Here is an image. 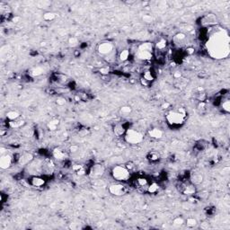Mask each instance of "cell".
Returning a JSON list of instances; mask_svg holds the SVG:
<instances>
[{
    "label": "cell",
    "instance_id": "6da1fadb",
    "mask_svg": "<svg viewBox=\"0 0 230 230\" xmlns=\"http://www.w3.org/2000/svg\"><path fill=\"white\" fill-rule=\"evenodd\" d=\"M208 51L214 59H225L229 54V38L224 29H212L208 32Z\"/></svg>",
    "mask_w": 230,
    "mask_h": 230
},
{
    "label": "cell",
    "instance_id": "7a4b0ae2",
    "mask_svg": "<svg viewBox=\"0 0 230 230\" xmlns=\"http://www.w3.org/2000/svg\"><path fill=\"white\" fill-rule=\"evenodd\" d=\"M186 116L181 114L179 112H177L176 110L174 111H170L167 114H166V121L167 123L174 128H177L182 126L185 121Z\"/></svg>",
    "mask_w": 230,
    "mask_h": 230
},
{
    "label": "cell",
    "instance_id": "3957f363",
    "mask_svg": "<svg viewBox=\"0 0 230 230\" xmlns=\"http://www.w3.org/2000/svg\"><path fill=\"white\" fill-rule=\"evenodd\" d=\"M125 141L130 145H138L144 139V134L134 129H128L125 135Z\"/></svg>",
    "mask_w": 230,
    "mask_h": 230
},
{
    "label": "cell",
    "instance_id": "277c9868",
    "mask_svg": "<svg viewBox=\"0 0 230 230\" xmlns=\"http://www.w3.org/2000/svg\"><path fill=\"white\" fill-rule=\"evenodd\" d=\"M112 175L116 181L125 182L130 177V173L125 165H116L112 170Z\"/></svg>",
    "mask_w": 230,
    "mask_h": 230
},
{
    "label": "cell",
    "instance_id": "5b68a950",
    "mask_svg": "<svg viewBox=\"0 0 230 230\" xmlns=\"http://www.w3.org/2000/svg\"><path fill=\"white\" fill-rule=\"evenodd\" d=\"M113 44L110 42H103L97 47V51L102 56H109L113 51Z\"/></svg>",
    "mask_w": 230,
    "mask_h": 230
},
{
    "label": "cell",
    "instance_id": "8992f818",
    "mask_svg": "<svg viewBox=\"0 0 230 230\" xmlns=\"http://www.w3.org/2000/svg\"><path fill=\"white\" fill-rule=\"evenodd\" d=\"M109 191L114 196H122L127 192V187L121 184H113L110 185Z\"/></svg>",
    "mask_w": 230,
    "mask_h": 230
},
{
    "label": "cell",
    "instance_id": "52a82bcc",
    "mask_svg": "<svg viewBox=\"0 0 230 230\" xmlns=\"http://www.w3.org/2000/svg\"><path fill=\"white\" fill-rule=\"evenodd\" d=\"M218 23V18L213 14H207L201 19V24L203 27H211Z\"/></svg>",
    "mask_w": 230,
    "mask_h": 230
},
{
    "label": "cell",
    "instance_id": "ba28073f",
    "mask_svg": "<svg viewBox=\"0 0 230 230\" xmlns=\"http://www.w3.org/2000/svg\"><path fill=\"white\" fill-rule=\"evenodd\" d=\"M104 172H105V169L102 164H94L91 167L89 174L92 178H99L103 175Z\"/></svg>",
    "mask_w": 230,
    "mask_h": 230
},
{
    "label": "cell",
    "instance_id": "9c48e42d",
    "mask_svg": "<svg viewBox=\"0 0 230 230\" xmlns=\"http://www.w3.org/2000/svg\"><path fill=\"white\" fill-rule=\"evenodd\" d=\"M14 161V158L10 155H2L0 158V167L2 169H8L11 167Z\"/></svg>",
    "mask_w": 230,
    "mask_h": 230
},
{
    "label": "cell",
    "instance_id": "30bf717a",
    "mask_svg": "<svg viewBox=\"0 0 230 230\" xmlns=\"http://www.w3.org/2000/svg\"><path fill=\"white\" fill-rule=\"evenodd\" d=\"M181 191L185 194V195H193L196 192V188L195 185L192 184L191 183H184V184H181Z\"/></svg>",
    "mask_w": 230,
    "mask_h": 230
},
{
    "label": "cell",
    "instance_id": "8fae6325",
    "mask_svg": "<svg viewBox=\"0 0 230 230\" xmlns=\"http://www.w3.org/2000/svg\"><path fill=\"white\" fill-rule=\"evenodd\" d=\"M190 181H191V184H194V185L201 184L202 183V181H203V175L200 172L193 171L190 174Z\"/></svg>",
    "mask_w": 230,
    "mask_h": 230
},
{
    "label": "cell",
    "instance_id": "7c38bea8",
    "mask_svg": "<svg viewBox=\"0 0 230 230\" xmlns=\"http://www.w3.org/2000/svg\"><path fill=\"white\" fill-rule=\"evenodd\" d=\"M52 156L55 159L59 160V161H63V160H66L67 157H68V155L67 153L62 150L61 148H59V147H56L53 149L52 151Z\"/></svg>",
    "mask_w": 230,
    "mask_h": 230
},
{
    "label": "cell",
    "instance_id": "4fadbf2b",
    "mask_svg": "<svg viewBox=\"0 0 230 230\" xmlns=\"http://www.w3.org/2000/svg\"><path fill=\"white\" fill-rule=\"evenodd\" d=\"M32 160H33V156H32V154L25 152V153H23V154L19 156V158H18L17 163H18L20 165H24V164H29L30 162H32Z\"/></svg>",
    "mask_w": 230,
    "mask_h": 230
},
{
    "label": "cell",
    "instance_id": "5bb4252c",
    "mask_svg": "<svg viewBox=\"0 0 230 230\" xmlns=\"http://www.w3.org/2000/svg\"><path fill=\"white\" fill-rule=\"evenodd\" d=\"M54 171V164L50 160H45L42 164V172L45 174H51Z\"/></svg>",
    "mask_w": 230,
    "mask_h": 230
},
{
    "label": "cell",
    "instance_id": "9a60e30c",
    "mask_svg": "<svg viewBox=\"0 0 230 230\" xmlns=\"http://www.w3.org/2000/svg\"><path fill=\"white\" fill-rule=\"evenodd\" d=\"M127 127L124 125V124H121V123H119V124H116L114 127H113V133L116 137H122L125 135L126 131H127Z\"/></svg>",
    "mask_w": 230,
    "mask_h": 230
},
{
    "label": "cell",
    "instance_id": "2e32d148",
    "mask_svg": "<svg viewBox=\"0 0 230 230\" xmlns=\"http://www.w3.org/2000/svg\"><path fill=\"white\" fill-rule=\"evenodd\" d=\"M29 183L33 187H42L45 185L46 181L44 180V178H42L41 176H32L30 178Z\"/></svg>",
    "mask_w": 230,
    "mask_h": 230
},
{
    "label": "cell",
    "instance_id": "e0dca14e",
    "mask_svg": "<svg viewBox=\"0 0 230 230\" xmlns=\"http://www.w3.org/2000/svg\"><path fill=\"white\" fill-rule=\"evenodd\" d=\"M135 186L138 189H147L148 186V181L146 177L144 176H139L135 180Z\"/></svg>",
    "mask_w": 230,
    "mask_h": 230
},
{
    "label": "cell",
    "instance_id": "ac0fdd59",
    "mask_svg": "<svg viewBox=\"0 0 230 230\" xmlns=\"http://www.w3.org/2000/svg\"><path fill=\"white\" fill-rule=\"evenodd\" d=\"M148 135H149L150 138H153V139H160L164 135V132L160 129L153 128V129H150L148 130Z\"/></svg>",
    "mask_w": 230,
    "mask_h": 230
},
{
    "label": "cell",
    "instance_id": "d6986e66",
    "mask_svg": "<svg viewBox=\"0 0 230 230\" xmlns=\"http://www.w3.org/2000/svg\"><path fill=\"white\" fill-rule=\"evenodd\" d=\"M24 124H25V120L21 118L12 120V121H8V127L10 129H19V128L23 127Z\"/></svg>",
    "mask_w": 230,
    "mask_h": 230
},
{
    "label": "cell",
    "instance_id": "ffe728a7",
    "mask_svg": "<svg viewBox=\"0 0 230 230\" xmlns=\"http://www.w3.org/2000/svg\"><path fill=\"white\" fill-rule=\"evenodd\" d=\"M153 57L152 52H147V51H140L138 50L137 52V58L141 60H149Z\"/></svg>",
    "mask_w": 230,
    "mask_h": 230
},
{
    "label": "cell",
    "instance_id": "44dd1931",
    "mask_svg": "<svg viewBox=\"0 0 230 230\" xmlns=\"http://www.w3.org/2000/svg\"><path fill=\"white\" fill-rule=\"evenodd\" d=\"M59 125V120H57V119H53V120H50L48 123H47V128L50 131H54L58 129Z\"/></svg>",
    "mask_w": 230,
    "mask_h": 230
},
{
    "label": "cell",
    "instance_id": "7402d4cb",
    "mask_svg": "<svg viewBox=\"0 0 230 230\" xmlns=\"http://www.w3.org/2000/svg\"><path fill=\"white\" fill-rule=\"evenodd\" d=\"M153 44L151 42H143L141 43L138 48V50L140 51H147V52H152L153 51Z\"/></svg>",
    "mask_w": 230,
    "mask_h": 230
},
{
    "label": "cell",
    "instance_id": "603a6c76",
    "mask_svg": "<svg viewBox=\"0 0 230 230\" xmlns=\"http://www.w3.org/2000/svg\"><path fill=\"white\" fill-rule=\"evenodd\" d=\"M159 189H160V187L157 183H152L151 184H148L147 191L150 194H156L159 191Z\"/></svg>",
    "mask_w": 230,
    "mask_h": 230
},
{
    "label": "cell",
    "instance_id": "cb8c5ba5",
    "mask_svg": "<svg viewBox=\"0 0 230 230\" xmlns=\"http://www.w3.org/2000/svg\"><path fill=\"white\" fill-rule=\"evenodd\" d=\"M6 119L9 120V121H12V120H17L20 118V113L17 112V111H9L6 113Z\"/></svg>",
    "mask_w": 230,
    "mask_h": 230
},
{
    "label": "cell",
    "instance_id": "d4e9b609",
    "mask_svg": "<svg viewBox=\"0 0 230 230\" xmlns=\"http://www.w3.org/2000/svg\"><path fill=\"white\" fill-rule=\"evenodd\" d=\"M166 46H167V42L166 40L164 39H160L157 43H156V49L159 51V52H162V51H164V49H166Z\"/></svg>",
    "mask_w": 230,
    "mask_h": 230
},
{
    "label": "cell",
    "instance_id": "484cf974",
    "mask_svg": "<svg viewBox=\"0 0 230 230\" xmlns=\"http://www.w3.org/2000/svg\"><path fill=\"white\" fill-rule=\"evenodd\" d=\"M186 39V35L183 32H179L177 34H175L173 38V41L174 42V44H180L181 42H183Z\"/></svg>",
    "mask_w": 230,
    "mask_h": 230
},
{
    "label": "cell",
    "instance_id": "4316f807",
    "mask_svg": "<svg viewBox=\"0 0 230 230\" xmlns=\"http://www.w3.org/2000/svg\"><path fill=\"white\" fill-rule=\"evenodd\" d=\"M147 159L150 162H152V163H156V162L159 161V159H160V155H159L157 152H155V151L150 152V153H148V155H147Z\"/></svg>",
    "mask_w": 230,
    "mask_h": 230
},
{
    "label": "cell",
    "instance_id": "83f0119b",
    "mask_svg": "<svg viewBox=\"0 0 230 230\" xmlns=\"http://www.w3.org/2000/svg\"><path fill=\"white\" fill-rule=\"evenodd\" d=\"M130 50L129 49H123L120 52L119 54V59L120 61H126L129 59V57H130Z\"/></svg>",
    "mask_w": 230,
    "mask_h": 230
},
{
    "label": "cell",
    "instance_id": "f1b7e54d",
    "mask_svg": "<svg viewBox=\"0 0 230 230\" xmlns=\"http://www.w3.org/2000/svg\"><path fill=\"white\" fill-rule=\"evenodd\" d=\"M142 77H144L146 80H147L150 83H152L154 81V79H155V76H154V74H153V72L151 70L145 71L144 74H143V76H142Z\"/></svg>",
    "mask_w": 230,
    "mask_h": 230
},
{
    "label": "cell",
    "instance_id": "f546056e",
    "mask_svg": "<svg viewBox=\"0 0 230 230\" xmlns=\"http://www.w3.org/2000/svg\"><path fill=\"white\" fill-rule=\"evenodd\" d=\"M221 107L223 109V112L226 113H229L230 112V101L229 99H226L221 103Z\"/></svg>",
    "mask_w": 230,
    "mask_h": 230
},
{
    "label": "cell",
    "instance_id": "4dcf8cb0",
    "mask_svg": "<svg viewBox=\"0 0 230 230\" xmlns=\"http://www.w3.org/2000/svg\"><path fill=\"white\" fill-rule=\"evenodd\" d=\"M43 69L42 67H36L34 69H32L31 70V76H41L42 74H43Z\"/></svg>",
    "mask_w": 230,
    "mask_h": 230
},
{
    "label": "cell",
    "instance_id": "1f68e13d",
    "mask_svg": "<svg viewBox=\"0 0 230 230\" xmlns=\"http://www.w3.org/2000/svg\"><path fill=\"white\" fill-rule=\"evenodd\" d=\"M55 18H56V14L53 12H46L43 14V19L45 21L50 22V21H53Z\"/></svg>",
    "mask_w": 230,
    "mask_h": 230
},
{
    "label": "cell",
    "instance_id": "d6a6232c",
    "mask_svg": "<svg viewBox=\"0 0 230 230\" xmlns=\"http://www.w3.org/2000/svg\"><path fill=\"white\" fill-rule=\"evenodd\" d=\"M131 112H132V109H131V107L130 106H128V105H125V106H122V107H120V113L121 115H129L130 113H131Z\"/></svg>",
    "mask_w": 230,
    "mask_h": 230
},
{
    "label": "cell",
    "instance_id": "836d02e7",
    "mask_svg": "<svg viewBox=\"0 0 230 230\" xmlns=\"http://www.w3.org/2000/svg\"><path fill=\"white\" fill-rule=\"evenodd\" d=\"M185 224L188 228H194L197 225V220L194 218H189L186 219Z\"/></svg>",
    "mask_w": 230,
    "mask_h": 230
},
{
    "label": "cell",
    "instance_id": "e575fe53",
    "mask_svg": "<svg viewBox=\"0 0 230 230\" xmlns=\"http://www.w3.org/2000/svg\"><path fill=\"white\" fill-rule=\"evenodd\" d=\"M184 219L182 217H176V218H174V220H173V224H174V226H175V227H180V226L184 225Z\"/></svg>",
    "mask_w": 230,
    "mask_h": 230
},
{
    "label": "cell",
    "instance_id": "d590c367",
    "mask_svg": "<svg viewBox=\"0 0 230 230\" xmlns=\"http://www.w3.org/2000/svg\"><path fill=\"white\" fill-rule=\"evenodd\" d=\"M79 42H78V39L76 37H70L69 39V45L70 47H76L78 45Z\"/></svg>",
    "mask_w": 230,
    "mask_h": 230
},
{
    "label": "cell",
    "instance_id": "8d00e7d4",
    "mask_svg": "<svg viewBox=\"0 0 230 230\" xmlns=\"http://www.w3.org/2000/svg\"><path fill=\"white\" fill-rule=\"evenodd\" d=\"M196 99L199 102H204L205 99H206V93L203 92V91H200L199 93H197V94H196Z\"/></svg>",
    "mask_w": 230,
    "mask_h": 230
},
{
    "label": "cell",
    "instance_id": "74e56055",
    "mask_svg": "<svg viewBox=\"0 0 230 230\" xmlns=\"http://www.w3.org/2000/svg\"><path fill=\"white\" fill-rule=\"evenodd\" d=\"M142 19H143V21H144L145 23H152L153 20H154V18H153L150 15H144L143 17H142Z\"/></svg>",
    "mask_w": 230,
    "mask_h": 230
},
{
    "label": "cell",
    "instance_id": "f35d334b",
    "mask_svg": "<svg viewBox=\"0 0 230 230\" xmlns=\"http://www.w3.org/2000/svg\"><path fill=\"white\" fill-rule=\"evenodd\" d=\"M99 72H100V74L103 75V76H107V75L110 73V69H109L108 67L101 68V69H99Z\"/></svg>",
    "mask_w": 230,
    "mask_h": 230
},
{
    "label": "cell",
    "instance_id": "ab89813d",
    "mask_svg": "<svg viewBox=\"0 0 230 230\" xmlns=\"http://www.w3.org/2000/svg\"><path fill=\"white\" fill-rule=\"evenodd\" d=\"M56 103L59 106H63L66 103V99L63 97H58L56 100Z\"/></svg>",
    "mask_w": 230,
    "mask_h": 230
},
{
    "label": "cell",
    "instance_id": "60d3db41",
    "mask_svg": "<svg viewBox=\"0 0 230 230\" xmlns=\"http://www.w3.org/2000/svg\"><path fill=\"white\" fill-rule=\"evenodd\" d=\"M125 167L130 172V171H132V170L135 168V164H134L133 162H128V163H126Z\"/></svg>",
    "mask_w": 230,
    "mask_h": 230
},
{
    "label": "cell",
    "instance_id": "b9f144b4",
    "mask_svg": "<svg viewBox=\"0 0 230 230\" xmlns=\"http://www.w3.org/2000/svg\"><path fill=\"white\" fill-rule=\"evenodd\" d=\"M139 80H140V84H141L143 86H149L151 85V83H150V82H148L147 80H146V79H145L144 77H142V76L140 77V79H139Z\"/></svg>",
    "mask_w": 230,
    "mask_h": 230
},
{
    "label": "cell",
    "instance_id": "7bdbcfd3",
    "mask_svg": "<svg viewBox=\"0 0 230 230\" xmlns=\"http://www.w3.org/2000/svg\"><path fill=\"white\" fill-rule=\"evenodd\" d=\"M84 166L82 165V164H74L73 166H72V170L75 172V173H76V172H78L81 168H83Z\"/></svg>",
    "mask_w": 230,
    "mask_h": 230
},
{
    "label": "cell",
    "instance_id": "ee69618b",
    "mask_svg": "<svg viewBox=\"0 0 230 230\" xmlns=\"http://www.w3.org/2000/svg\"><path fill=\"white\" fill-rule=\"evenodd\" d=\"M78 149H79V147H78V146H76V145H72L71 147H70V148H69V150H70V152L71 153H76L77 151H78Z\"/></svg>",
    "mask_w": 230,
    "mask_h": 230
},
{
    "label": "cell",
    "instance_id": "f6af8a7d",
    "mask_svg": "<svg viewBox=\"0 0 230 230\" xmlns=\"http://www.w3.org/2000/svg\"><path fill=\"white\" fill-rule=\"evenodd\" d=\"M206 104H205V103L204 102H200V104L198 105V109L200 110V111H204V110H206Z\"/></svg>",
    "mask_w": 230,
    "mask_h": 230
},
{
    "label": "cell",
    "instance_id": "bcb514c9",
    "mask_svg": "<svg viewBox=\"0 0 230 230\" xmlns=\"http://www.w3.org/2000/svg\"><path fill=\"white\" fill-rule=\"evenodd\" d=\"M86 174V168H85V167L81 168L78 172H76V174H77V175H79V176H83V175H85Z\"/></svg>",
    "mask_w": 230,
    "mask_h": 230
},
{
    "label": "cell",
    "instance_id": "7dc6e473",
    "mask_svg": "<svg viewBox=\"0 0 230 230\" xmlns=\"http://www.w3.org/2000/svg\"><path fill=\"white\" fill-rule=\"evenodd\" d=\"M181 76H182V74H181V72H179V71H176V72H174V77L176 78V79L180 78Z\"/></svg>",
    "mask_w": 230,
    "mask_h": 230
},
{
    "label": "cell",
    "instance_id": "c3c4849f",
    "mask_svg": "<svg viewBox=\"0 0 230 230\" xmlns=\"http://www.w3.org/2000/svg\"><path fill=\"white\" fill-rule=\"evenodd\" d=\"M186 52H187V54H192V53H194V49L193 48H187V49H186Z\"/></svg>",
    "mask_w": 230,
    "mask_h": 230
},
{
    "label": "cell",
    "instance_id": "681fc988",
    "mask_svg": "<svg viewBox=\"0 0 230 230\" xmlns=\"http://www.w3.org/2000/svg\"><path fill=\"white\" fill-rule=\"evenodd\" d=\"M169 107H170V103H164L163 105H162V108H164V109H168Z\"/></svg>",
    "mask_w": 230,
    "mask_h": 230
},
{
    "label": "cell",
    "instance_id": "f907efd6",
    "mask_svg": "<svg viewBox=\"0 0 230 230\" xmlns=\"http://www.w3.org/2000/svg\"><path fill=\"white\" fill-rule=\"evenodd\" d=\"M201 228H208V225L207 223H201Z\"/></svg>",
    "mask_w": 230,
    "mask_h": 230
}]
</instances>
